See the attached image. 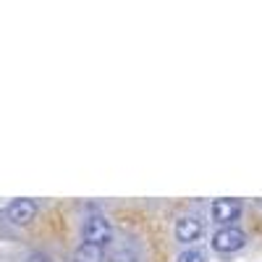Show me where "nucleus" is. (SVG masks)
<instances>
[{"label": "nucleus", "instance_id": "6e6552de", "mask_svg": "<svg viewBox=\"0 0 262 262\" xmlns=\"http://www.w3.org/2000/svg\"><path fill=\"white\" fill-rule=\"evenodd\" d=\"M111 262H139V254L134 252V249H118V252H113V257H111Z\"/></svg>", "mask_w": 262, "mask_h": 262}, {"label": "nucleus", "instance_id": "f03ea898", "mask_svg": "<svg viewBox=\"0 0 262 262\" xmlns=\"http://www.w3.org/2000/svg\"><path fill=\"white\" fill-rule=\"evenodd\" d=\"M210 247H212L217 254H233V252H238V249L247 247V233L238 228V226H221V228L212 233Z\"/></svg>", "mask_w": 262, "mask_h": 262}, {"label": "nucleus", "instance_id": "39448f33", "mask_svg": "<svg viewBox=\"0 0 262 262\" xmlns=\"http://www.w3.org/2000/svg\"><path fill=\"white\" fill-rule=\"evenodd\" d=\"M39 207L34 200H13L8 207H6V217L13 223V226H29L34 223Z\"/></svg>", "mask_w": 262, "mask_h": 262}, {"label": "nucleus", "instance_id": "0eeeda50", "mask_svg": "<svg viewBox=\"0 0 262 262\" xmlns=\"http://www.w3.org/2000/svg\"><path fill=\"white\" fill-rule=\"evenodd\" d=\"M176 262H205V252L189 247V249H184V252L176 257Z\"/></svg>", "mask_w": 262, "mask_h": 262}, {"label": "nucleus", "instance_id": "7ed1b4c3", "mask_svg": "<svg viewBox=\"0 0 262 262\" xmlns=\"http://www.w3.org/2000/svg\"><path fill=\"white\" fill-rule=\"evenodd\" d=\"M210 215L217 226H236V221L242 217V202L231 200V196H221L210 207Z\"/></svg>", "mask_w": 262, "mask_h": 262}, {"label": "nucleus", "instance_id": "423d86ee", "mask_svg": "<svg viewBox=\"0 0 262 262\" xmlns=\"http://www.w3.org/2000/svg\"><path fill=\"white\" fill-rule=\"evenodd\" d=\"M74 262H105V259H102V249L90 247V244H81V247L74 252Z\"/></svg>", "mask_w": 262, "mask_h": 262}, {"label": "nucleus", "instance_id": "1a4fd4ad", "mask_svg": "<svg viewBox=\"0 0 262 262\" xmlns=\"http://www.w3.org/2000/svg\"><path fill=\"white\" fill-rule=\"evenodd\" d=\"M27 262H53L45 252H32L29 257H27Z\"/></svg>", "mask_w": 262, "mask_h": 262}, {"label": "nucleus", "instance_id": "20e7f679", "mask_svg": "<svg viewBox=\"0 0 262 262\" xmlns=\"http://www.w3.org/2000/svg\"><path fill=\"white\" fill-rule=\"evenodd\" d=\"M205 226L196 215H181L176 221V228H173V236H176V242L184 244V247H191L194 242H200Z\"/></svg>", "mask_w": 262, "mask_h": 262}, {"label": "nucleus", "instance_id": "f257e3e1", "mask_svg": "<svg viewBox=\"0 0 262 262\" xmlns=\"http://www.w3.org/2000/svg\"><path fill=\"white\" fill-rule=\"evenodd\" d=\"M81 238H84V244L102 249V247H107V244L113 242V223L107 221L105 215L95 212V215H90V217L84 221V226H81Z\"/></svg>", "mask_w": 262, "mask_h": 262}]
</instances>
